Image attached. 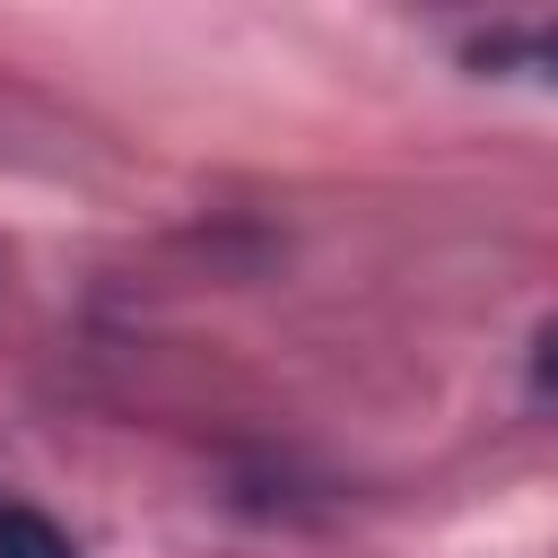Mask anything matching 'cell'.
I'll use <instances>...</instances> for the list:
<instances>
[{"instance_id":"7a4b0ae2","label":"cell","mask_w":558,"mask_h":558,"mask_svg":"<svg viewBox=\"0 0 558 558\" xmlns=\"http://www.w3.org/2000/svg\"><path fill=\"white\" fill-rule=\"evenodd\" d=\"M0 558H78V549L61 541L52 514H35V506H0Z\"/></svg>"},{"instance_id":"3957f363","label":"cell","mask_w":558,"mask_h":558,"mask_svg":"<svg viewBox=\"0 0 558 558\" xmlns=\"http://www.w3.org/2000/svg\"><path fill=\"white\" fill-rule=\"evenodd\" d=\"M532 384L558 401V323H541V340H532Z\"/></svg>"},{"instance_id":"6da1fadb","label":"cell","mask_w":558,"mask_h":558,"mask_svg":"<svg viewBox=\"0 0 558 558\" xmlns=\"http://www.w3.org/2000/svg\"><path fill=\"white\" fill-rule=\"evenodd\" d=\"M471 61H480V70H532V78H549V87H558V26L480 35V44H471Z\"/></svg>"}]
</instances>
